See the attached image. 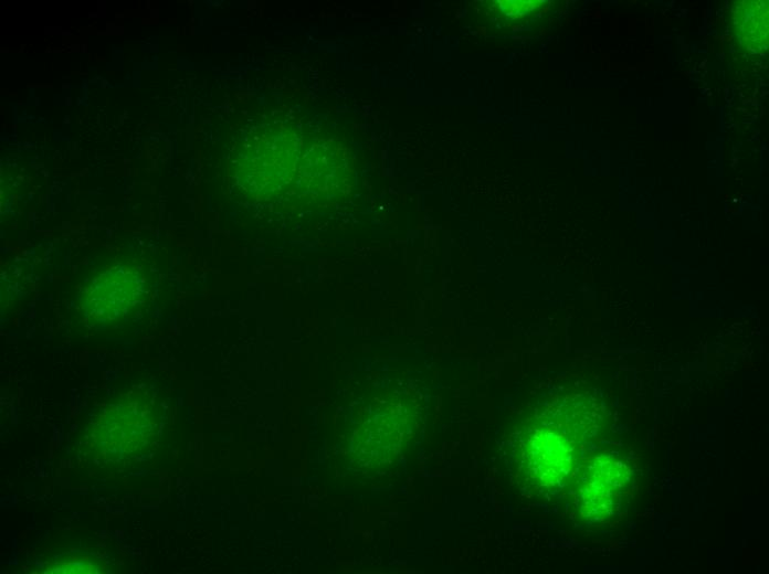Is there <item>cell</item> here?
<instances>
[{"label":"cell","mask_w":769,"mask_h":574,"mask_svg":"<svg viewBox=\"0 0 769 574\" xmlns=\"http://www.w3.org/2000/svg\"><path fill=\"white\" fill-rule=\"evenodd\" d=\"M625 467L600 458L592 463L579 489L580 508L588 518H604L618 509L629 485Z\"/></svg>","instance_id":"7a4b0ae2"},{"label":"cell","mask_w":769,"mask_h":574,"mask_svg":"<svg viewBox=\"0 0 769 574\" xmlns=\"http://www.w3.org/2000/svg\"><path fill=\"white\" fill-rule=\"evenodd\" d=\"M581 438L577 426L561 412L538 419L526 428L519 446L525 474L541 487L563 481L578 461Z\"/></svg>","instance_id":"6da1fadb"}]
</instances>
